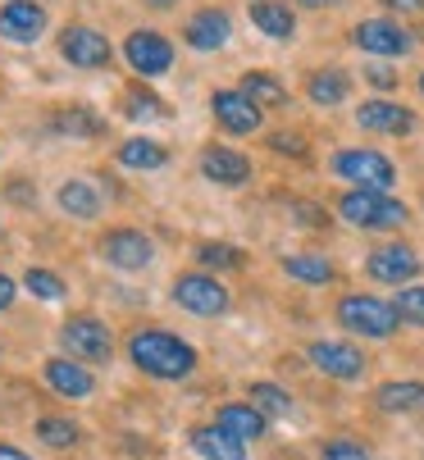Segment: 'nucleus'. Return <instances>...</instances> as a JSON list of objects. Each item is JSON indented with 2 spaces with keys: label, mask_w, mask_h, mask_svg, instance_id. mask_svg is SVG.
<instances>
[{
  "label": "nucleus",
  "mask_w": 424,
  "mask_h": 460,
  "mask_svg": "<svg viewBox=\"0 0 424 460\" xmlns=\"http://www.w3.org/2000/svg\"><path fill=\"white\" fill-rule=\"evenodd\" d=\"M128 356L151 378H187L196 369V351L183 338L165 333V328H137V333L128 338Z\"/></svg>",
  "instance_id": "nucleus-1"
},
{
  "label": "nucleus",
  "mask_w": 424,
  "mask_h": 460,
  "mask_svg": "<svg viewBox=\"0 0 424 460\" xmlns=\"http://www.w3.org/2000/svg\"><path fill=\"white\" fill-rule=\"evenodd\" d=\"M333 319L347 328L351 338H365V342H388L397 328H401L397 305L383 301V296H374V292H347V296H338Z\"/></svg>",
  "instance_id": "nucleus-2"
},
{
  "label": "nucleus",
  "mask_w": 424,
  "mask_h": 460,
  "mask_svg": "<svg viewBox=\"0 0 424 460\" xmlns=\"http://www.w3.org/2000/svg\"><path fill=\"white\" fill-rule=\"evenodd\" d=\"M338 219L361 233H397L410 219V206L392 191H347L338 196Z\"/></svg>",
  "instance_id": "nucleus-3"
},
{
  "label": "nucleus",
  "mask_w": 424,
  "mask_h": 460,
  "mask_svg": "<svg viewBox=\"0 0 424 460\" xmlns=\"http://www.w3.org/2000/svg\"><path fill=\"white\" fill-rule=\"evenodd\" d=\"M329 169L351 191H392L397 187V164L374 146H342V151H333Z\"/></svg>",
  "instance_id": "nucleus-4"
},
{
  "label": "nucleus",
  "mask_w": 424,
  "mask_h": 460,
  "mask_svg": "<svg viewBox=\"0 0 424 460\" xmlns=\"http://www.w3.org/2000/svg\"><path fill=\"white\" fill-rule=\"evenodd\" d=\"M419 270H424V260L406 242H383V246H374L365 255V274L374 283H383V288H406V283L419 279Z\"/></svg>",
  "instance_id": "nucleus-5"
},
{
  "label": "nucleus",
  "mask_w": 424,
  "mask_h": 460,
  "mask_svg": "<svg viewBox=\"0 0 424 460\" xmlns=\"http://www.w3.org/2000/svg\"><path fill=\"white\" fill-rule=\"evenodd\" d=\"M174 305H183L187 314H201V319H215L233 305V296L215 274H183L174 283Z\"/></svg>",
  "instance_id": "nucleus-6"
},
{
  "label": "nucleus",
  "mask_w": 424,
  "mask_h": 460,
  "mask_svg": "<svg viewBox=\"0 0 424 460\" xmlns=\"http://www.w3.org/2000/svg\"><path fill=\"white\" fill-rule=\"evenodd\" d=\"M59 342L74 351V360H87V365H105L114 356V338H110V328L92 314H78V319H68L59 328Z\"/></svg>",
  "instance_id": "nucleus-7"
},
{
  "label": "nucleus",
  "mask_w": 424,
  "mask_h": 460,
  "mask_svg": "<svg viewBox=\"0 0 424 460\" xmlns=\"http://www.w3.org/2000/svg\"><path fill=\"white\" fill-rule=\"evenodd\" d=\"M306 360L324 374V378H338V383H351L365 374V351L356 342H338V338H315L306 347Z\"/></svg>",
  "instance_id": "nucleus-8"
},
{
  "label": "nucleus",
  "mask_w": 424,
  "mask_h": 460,
  "mask_svg": "<svg viewBox=\"0 0 424 460\" xmlns=\"http://www.w3.org/2000/svg\"><path fill=\"white\" fill-rule=\"evenodd\" d=\"M101 255H105V265L137 274V270H147L156 260V242L147 233H137V228H110L101 237Z\"/></svg>",
  "instance_id": "nucleus-9"
},
{
  "label": "nucleus",
  "mask_w": 424,
  "mask_h": 460,
  "mask_svg": "<svg viewBox=\"0 0 424 460\" xmlns=\"http://www.w3.org/2000/svg\"><path fill=\"white\" fill-rule=\"evenodd\" d=\"M210 110H215L220 128H224V133H233V137L260 133V123H265V110H260L251 96H242V87H224V92H215V96H210Z\"/></svg>",
  "instance_id": "nucleus-10"
},
{
  "label": "nucleus",
  "mask_w": 424,
  "mask_h": 460,
  "mask_svg": "<svg viewBox=\"0 0 424 460\" xmlns=\"http://www.w3.org/2000/svg\"><path fill=\"white\" fill-rule=\"evenodd\" d=\"M356 128H361V133L406 137V133H415V110H410V105H397V101L374 96V101L356 105Z\"/></svg>",
  "instance_id": "nucleus-11"
},
{
  "label": "nucleus",
  "mask_w": 424,
  "mask_h": 460,
  "mask_svg": "<svg viewBox=\"0 0 424 460\" xmlns=\"http://www.w3.org/2000/svg\"><path fill=\"white\" fill-rule=\"evenodd\" d=\"M123 55H128V64L141 74V78H160V74H169L174 69V46L160 37V32H128V41H123Z\"/></svg>",
  "instance_id": "nucleus-12"
},
{
  "label": "nucleus",
  "mask_w": 424,
  "mask_h": 460,
  "mask_svg": "<svg viewBox=\"0 0 424 460\" xmlns=\"http://www.w3.org/2000/svg\"><path fill=\"white\" fill-rule=\"evenodd\" d=\"M351 41H356L365 55H388V59L415 50V37L401 23H392V19H365V23H356V28H351Z\"/></svg>",
  "instance_id": "nucleus-13"
},
{
  "label": "nucleus",
  "mask_w": 424,
  "mask_h": 460,
  "mask_svg": "<svg viewBox=\"0 0 424 460\" xmlns=\"http://www.w3.org/2000/svg\"><path fill=\"white\" fill-rule=\"evenodd\" d=\"M59 55L74 64V69H105V64L114 59V46L96 28H64L59 32Z\"/></svg>",
  "instance_id": "nucleus-14"
},
{
  "label": "nucleus",
  "mask_w": 424,
  "mask_h": 460,
  "mask_svg": "<svg viewBox=\"0 0 424 460\" xmlns=\"http://www.w3.org/2000/svg\"><path fill=\"white\" fill-rule=\"evenodd\" d=\"M201 178L220 182V187H242V182H251V160L233 146H210V151H201Z\"/></svg>",
  "instance_id": "nucleus-15"
},
{
  "label": "nucleus",
  "mask_w": 424,
  "mask_h": 460,
  "mask_svg": "<svg viewBox=\"0 0 424 460\" xmlns=\"http://www.w3.org/2000/svg\"><path fill=\"white\" fill-rule=\"evenodd\" d=\"M46 383L59 392V397H68V402H87L92 392H96L92 369H87L83 360H64V356L46 360Z\"/></svg>",
  "instance_id": "nucleus-16"
},
{
  "label": "nucleus",
  "mask_w": 424,
  "mask_h": 460,
  "mask_svg": "<svg viewBox=\"0 0 424 460\" xmlns=\"http://www.w3.org/2000/svg\"><path fill=\"white\" fill-rule=\"evenodd\" d=\"M46 32V10L37 0H10L5 10H0V37L10 41H37Z\"/></svg>",
  "instance_id": "nucleus-17"
},
{
  "label": "nucleus",
  "mask_w": 424,
  "mask_h": 460,
  "mask_svg": "<svg viewBox=\"0 0 424 460\" xmlns=\"http://www.w3.org/2000/svg\"><path fill=\"white\" fill-rule=\"evenodd\" d=\"M374 411L383 415H415L424 411V383L419 378H388L374 387Z\"/></svg>",
  "instance_id": "nucleus-18"
},
{
  "label": "nucleus",
  "mask_w": 424,
  "mask_h": 460,
  "mask_svg": "<svg viewBox=\"0 0 424 460\" xmlns=\"http://www.w3.org/2000/svg\"><path fill=\"white\" fill-rule=\"evenodd\" d=\"M229 32H233V23L224 10H196L183 28V41L192 50H220V46H229Z\"/></svg>",
  "instance_id": "nucleus-19"
},
{
  "label": "nucleus",
  "mask_w": 424,
  "mask_h": 460,
  "mask_svg": "<svg viewBox=\"0 0 424 460\" xmlns=\"http://www.w3.org/2000/svg\"><path fill=\"white\" fill-rule=\"evenodd\" d=\"M278 270L288 274L293 283H302V288H329L333 279H338V265L329 255H320V251H302V255H283L278 260Z\"/></svg>",
  "instance_id": "nucleus-20"
},
{
  "label": "nucleus",
  "mask_w": 424,
  "mask_h": 460,
  "mask_svg": "<svg viewBox=\"0 0 424 460\" xmlns=\"http://www.w3.org/2000/svg\"><path fill=\"white\" fill-rule=\"evenodd\" d=\"M192 451H196L201 460H247V442L233 438V433L220 429V424L192 429Z\"/></svg>",
  "instance_id": "nucleus-21"
},
{
  "label": "nucleus",
  "mask_w": 424,
  "mask_h": 460,
  "mask_svg": "<svg viewBox=\"0 0 424 460\" xmlns=\"http://www.w3.org/2000/svg\"><path fill=\"white\" fill-rule=\"evenodd\" d=\"M247 14H251L256 32H265V37H274V41L297 37V14H293V5H283V0H251Z\"/></svg>",
  "instance_id": "nucleus-22"
},
{
  "label": "nucleus",
  "mask_w": 424,
  "mask_h": 460,
  "mask_svg": "<svg viewBox=\"0 0 424 460\" xmlns=\"http://www.w3.org/2000/svg\"><path fill=\"white\" fill-rule=\"evenodd\" d=\"M215 424L229 429V433L242 438V442H256V438H265V429H269V420H265L251 402H229V406H220V411H215Z\"/></svg>",
  "instance_id": "nucleus-23"
},
{
  "label": "nucleus",
  "mask_w": 424,
  "mask_h": 460,
  "mask_svg": "<svg viewBox=\"0 0 424 460\" xmlns=\"http://www.w3.org/2000/svg\"><path fill=\"white\" fill-rule=\"evenodd\" d=\"M306 96H311V105L333 110V105H342V101L351 96V78H347L342 69H333V64H324V69H315V74H311Z\"/></svg>",
  "instance_id": "nucleus-24"
},
{
  "label": "nucleus",
  "mask_w": 424,
  "mask_h": 460,
  "mask_svg": "<svg viewBox=\"0 0 424 460\" xmlns=\"http://www.w3.org/2000/svg\"><path fill=\"white\" fill-rule=\"evenodd\" d=\"M59 210L64 215H78V219H96L101 215V191L92 182H83V178L64 182L59 187Z\"/></svg>",
  "instance_id": "nucleus-25"
},
{
  "label": "nucleus",
  "mask_w": 424,
  "mask_h": 460,
  "mask_svg": "<svg viewBox=\"0 0 424 460\" xmlns=\"http://www.w3.org/2000/svg\"><path fill=\"white\" fill-rule=\"evenodd\" d=\"M165 160H169V151L151 137H128L119 146V164H128V169H160Z\"/></svg>",
  "instance_id": "nucleus-26"
},
{
  "label": "nucleus",
  "mask_w": 424,
  "mask_h": 460,
  "mask_svg": "<svg viewBox=\"0 0 424 460\" xmlns=\"http://www.w3.org/2000/svg\"><path fill=\"white\" fill-rule=\"evenodd\" d=\"M242 96H251L260 110H278V105H288V87H283L274 74H247V78H242Z\"/></svg>",
  "instance_id": "nucleus-27"
},
{
  "label": "nucleus",
  "mask_w": 424,
  "mask_h": 460,
  "mask_svg": "<svg viewBox=\"0 0 424 460\" xmlns=\"http://www.w3.org/2000/svg\"><path fill=\"white\" fill-rule=\"evenodd\" d=\"M251 406H256L265 420L293 415V397H288V387H278V383H251Z\"/></svg>",
  "instance_id": "nucleus-28"
},
{
  "label": "nucleus",
  "mask_w": 424,
  "mask_h": 460,
  "mask_svg": "<svg viewBox=\"0 0 424 460\" xmlns=\"http://www.w3.org/2000/svg\"><path fill=\"white\" fill-rule=\"evenodd\" d=\"M37 438H41L46 447L64 451V447H74V442L83 438V429H78L74 420H59V415H46V420H37Z\"/></svg>",
  "instance_id": "nucleus-29"
},
{
  "label": "nucleus",
  "mask_w": 424,
  "mask_h": 460,
  "mask_svg": "<svg viewBox=\"0 0 424 460\" xmlns=\"http://www.w3.org/2000/svg\"><path fill=\"white\" fill-rule=\"evenodd\" d=\"M392 305H397L401 323H410V328H424V283H406V288H397Z\"/></svg>",
  "instance_id": "nucleus-30"
},
{
  "label": "nucleus",
  "mask_w": 424,
  "mask_h": 460,
  "mask_svg": "<svg viewBox=\"0 0 424 460\" xmlns=\"http://www.w3.org/2000/svg\"><path fill=\"white\" fill-rule=\"evenodd\" d=\"M196 260L205 270H238L242 265V251L238 246H224V242H205V246H196Z\"/></svg>",
  "instance_id": "nucleus-31"
},
{
  "label": "nucleus",
  "mask_w": 424,
  "mask_h": 460,
  "mask_svg": "<svg viewBox=\"0 0 424 460\" xmlns=\"http://www.w3.org/2000/svg\"><path fill=\"white\" fill-rule=\"evenodd\" d=\"M23 288H28L37 301H59V296H64V279L50 274V270H28V274H23Z\"/></svg>",
  "instance_id": "nucleus-32"
},
{
  "label": "nucleus",
  "mask_w": 424,
  "mask_h": 460,
  "mask_svg": "<svg viewBox=\"0 0 424 460\" xmlns=\"http://www.w3.org/2000/svg\"><path fill=\"white\" fill-rule=\"evenodd\" d=\"M55 128H64V133H74V137H96V133H101V119L74 105V110H64V114L55 119Z\"/></svg>",
  "instance_id": "nucleus-33"
},
{
  "label": "nucleus",
  "mask_w": 424,
  "mask_h": 460,
  "mask_svg": "<svg viewBox=\"0 0 424 460\" xmlns=\"http://www.w3.org/2000/svg\"><path fill=\"white\" fill-rule=\"evenodd\" d=\"M320 460H370V447L356 438H329L320 447Z\"/></svg>",
  "instance_id": "nucleus-34"
},
{
  "label": "nucleus",
  "mask_w": 424,
  "mask_h": 460,
  "mask_svg": "<svg viewBox=\"0 0 424 460\" xmlns=\"http://www.w3.org/2000/svg\"><path fill=\"white\" fill-rule=\"evenodd\" d=\"M269 146H274L278 155H306V142H302L297 133H274V137H269Z\"/></svg>",
  "instance_id": "nucleus-35"
},
{
  "label": "nucleus",
  "mask_w": 424,
  "mask_h": 460,
  "mask_svg": "<svg viewBox=\"0 0 424 460\" xmlns=\"http://www.w3.org/2000/svg\"><path fill=\"white\" fill-rule=\"evenodd\" d=\"M365 83L379 87V92H392V87H397V74L383 69V64H370V69H365Z\"/></svg>",
  "instance_id": "nucleus-36"
},
{
  "label": "nucleus",
  "mask_w": 424,
  "mask_h": 460,
  "mask_svg": "<svg viewBox=\"0 0 424 460\" xmlns=\"http://www.w3.org/2000/svg\"><path fill=\"white\" fill-rule=\"evenodd\" d=\"M383 5L397 14H424V0H383Z\"/></svg>",
  "instance_id": "nucleus-37"
},
{
  "label": "nucleus",
  "mask_w": 424,
  "mask_h": 460,
  "mask_svg": "<svg viewBox=\"0 0 424 460\" xmlns=\"http://www.w3.org/2000/svg\"><path fill=\"white\" fill-rule=\"evenodd\" d=\"M14 296H19L14 279H5V274H0V310H10V305H14Z\"/></svg>",
  "instance_id": "nucleus-38"
},
{
  "label": "nucleus",
  "mask_w": 424,
  "mask_h": 460,
  "mask_svg": "<svg viewBox=\"0 0 424 460\" xmlns=\"http://www.w3.org/2000/svg\"><path fill=\"white\" fill-rule=\"evenodd\" d=\"M156 105L160 101H151V96H132L128 101V114H156Z\"/></svg>",
  "instance_id": "nucleus-39"
},
{
  "label": "nucleus",
  "mask_w": 424,
  "mask_h": 460,
  "mask_svg": "<svg viewBox=\"0 0 424 460\" xmlns=\"http://www.w3.org/2000/svg\"><path fill=\"white\" fill-rule=\"evenodd\" d=\"M0 460H32V456H23V451L10 447V442H0Z\"/></svg>",
  "instance_id": "nucleus-40"
},
{
  "label": "nucleus",
  "mask_w": 424,
  "mask_h": 460,
  "mask_svg": "<svg viewBox=\"0 0 424 460\" xmlns=\"http://www.w3.org/2000/svg\"><path fill=\"white\" fill-rule=\"evenodd\" d=\"M302 10H329V5H338V0H297Z\"/></svg>",
  "instance_id": "nucleus-41"
},
{
  "label": "nucleus",
  "mask_w": 424,
  "mask_h": 460,
  "mask_svg": "<svg viewBox=\"0 0 424 460\" xmlns=\"http://www.w3.org/2000/svg\"><path fill=\"white\" fill-rule=\"evenodd\" d=\"M151 5H174V0H151Z\"/></svg>",
  "instance_id": "nucleus-42"
},
{
  "label": "nucleus",
  "mask_w": 424,
  "mask_h": 460,
  "mask_svg": "<svg viewBox=\"0 0 424 460\" xmlns=\"http://www.w3.org/2000/svg\"><path fill=\"white\" fill-rule=\"evenodd\" d=\"M419 96H424V74H419Z\"/></svg>",
  "instance_id": "nucleus-43"
}]
</instances>
